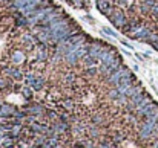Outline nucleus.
I'll use <instances>...</instances> for the list:
<instances>
[{"label":"nucleus","instance_id":"7ed1b4c3","mask_svg":"<svg viewBox=\"0 0 158 148\" xmlns=\"http://www.w3.org/2000/svg\"><path fill=\"white\" fill-rule=\"evenodd\" d=\"M25 60H26V56H25L20 50H14V52H12V55H11V63H14L15 66L23 64V63H25Z\"/></svg>","mask_w":158,"mask_h":148},{"label":"nucleus","instance_id":"20e7f679","mask_svg":"<svg viewBox=\"0 0 158 148\" xmlns=\"http://www.w3.org/2000/svg\"><path fill=\"white\" fill-rule=\"evenodd\" d=\"M31 87H32L35 92L43 90V87H45V78H42V76H34V80H32V83H31Z\"/></svg>","mask_w":158,"mask_h":148},{"label":"nucleus","instance_id":"ddd939ff","mask_svg":"<svg viewBox=\"0 0 158 148\" xmlns=\"http://www.w3.org/2000/svg\"><path fill=\"white\" fill-rule=\"evenodd\" d=\"M118 96H120V92H118V89H117V87H115L114 90H110V92H109V98L117 99V98H118Z\"/></svg>","mask_w":158,"mask_h":148},{"label":"nucleus","instance_id":"f257e3e1","mask_svg":"<svg viewBox=\"0 0 158 148\" xmlns=\"http://www.w3.org/2000/svg\"><path fill=\"white\" fill-rule=\"evenodd\" d=\"M107 18H109V20L112 21V25H114L115 28H118V29H121L123 25L127 21V20H126V15H124V11H121L120 8H114L112 14H110Z\"/></svg>","mask_w":158,"mask_h":148},{"label":"nucleus","instance_id":"4468645a","mask_svg":"<svg viewBox=\"0 0 158 148\" xmlns=\"http://www.w3.org/2000/svg\"><path fill=\"white\" fill-rule=\"evenodd\" d=\"M151 14H154V15H157L158 17V0L154 3V6H152V11H151Z\"/></svg>","mask_w":158,"mask_h":148},{"label":"nucleus","instance_id":"39448f33","mask_svg":"<svg viewBox=\"0 0 158 148\" xmlns=\"http://www.w3.org/2000/svg\"><path fill=\"white\" fill-rule=\"evenodd\" d=\"M77 80H78V78L75 76V73H74V72H66V73L63 75V83H64V84H68V86H74Z\"/></svg>","mask_w":158,"mask_h":148},{"label":"nucleus","instance_id":"f8f14e48","mask_svg":"<svg viewBox=\"0 0 158 148\" xmlns=\"http://www.w3.org/2000/svg\"><path fill=\"white\" fill-rule=\"evenodd\" d=\"M86 73H88L89 76H94V75L98 73V67H95V66H89V67L86 69Z\"/></svg>","mask_w":158,"mask_h":148},{"label":"nucleus","instance_id":"f03ea898","mask_svg":"<svg viewBox=\"0 0 158 148\" xmlns=\"http://www.w3.org/2000/svg\"><path fill=\"white\" fill-rule=\"evenodd\" d=\"M97 9L100 12H103L106 17H109L114 11V6H112V0H97Z\"/></svg>","mask_w":158,"mask_h":148},{"label":"nucleus","instance_id":"6e6552de","mask_svg":"<svg viewBox=\"0 0 158 148\" xmlns=\"http://www.w3.org/2000/svg\"><path fill=\"white\" fill-rule=\"evenodd\" d=\"M88 136H89V139H98L100 138V128H98V125L89 127L88 128Z\"/></svg>","mask_w":158,"mask_h":148},{"label":"nucleus","instance_id":"dca6fc26","mask_svg":"<svg viewBox=\"0 0 158 148\" xmlns=\"http://www.w3.org/2000/svg\"><path fill=\"white\" fill-rule=\"evenodd\" d=\"M121 43H123V45H124V46H127V48H131V45H129V43H127V41H124V40H121Z\"/></svg>","mask_w":158,"mask_h":148},{"label":"nucleus","instance_id":"1a4fd4ad","mask_svg":"<svg viewBox=\"0 0 158 148\" xmlns=\"http://www.w3.org/2000/svg\"><path fill=\"white\" fill-rule=\"evenodd\" d=\"M32 90H34V89H32L31 86H23V87H22V95L26 98V101H31V99H32V95H34Z\"/></svg>","mask_w":158,"mask_h":148},{"label":"nucleus","instance_id":"0eeeda50","mask_svg":"<svg viewBox=\"0 0 158 148\" xmlns=\"http://www.w3.org/2000/svg\"><path fill=\"white\" fill-rule=\"evenodd\" d=\"M100 63V60L97 58V56H94V55H86L85 56V64H86V67H89V66H97Z\"/></svg>","mask_w":158,"mask_h":148},{"label":"nucleus","instance_id":"2eb2a0df","mask_svg":"<svg viewBox=\"0 0 158 148\" xmlns=\"http://www.w3.org/2000/svg\"><path fill=\"white\" fill-rule=\"evenodd\" d=\"M85 18H86V20H88V21H89V23H95V21H94V18H92V17H91V15H86V17H85Z\"/></svg>","mask_w":158,"mask_h":148},{"label":"nucleus","instance_id":"423d86ee","mask_svg":"<svg viewBox=\"0 0 158 148\" xmlns=\"http://www.w3.org/2000/svg\"><path fill=\"white\" fill-rule=\"evenodd\" d=\"M22 41H23V45L26 46V49H32L34 48V43H35V38H34V35H31V34H28V35H23L22 37Z\"/></svg>","mask_w":158,"mask_h":148},{"label":"nucleus","instance_id":"9b49d317","mask_svg":"<svg viewBox=\"0 0 158 148\" xmlns=\"http://www.w3.org/2000/svg\"><path fill=\"white\" fill-rule=\"evenodd\" d=\"M91 121H92V122H94L95 125H98V127H100V125H103V122H105V119H103V116H98V115H95V116H92V118H91Z\"/></svg>","mask_w":158,"mask_h":148},{"label":"nucleus","instance_id":"9d476101","mask_svg":"<svg viewBox=\"0 0 158 148\" xmlns=\"http://www.w3.org/2000/svg\"><path fill=\"white\" fill-rule=\"evenodd\" d=\"M102 29H103V32H105L106 35H109V37H112V38H117V37H118V34H117L115 31H112L110 28H107V26H103Z\"/></svg>","mask_w":158,"mask_h":148}]
</instances>
